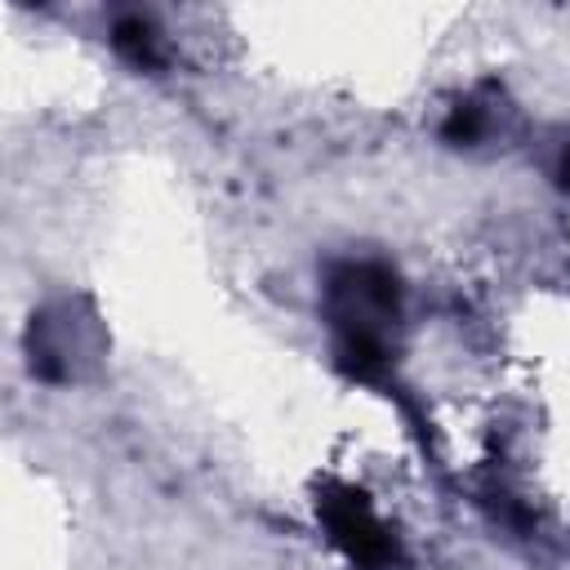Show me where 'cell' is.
Masks as SVG:
<instances>
[{
	"label": "cell",
	"mask_w": 570,
	"mask_h": 570,
	"mask_svg": "<svg viewBox=\"0 0 570 570\" xmlns=\"http://www.w3.org/2000/svg\"><path fill=\"white\" fill-rule=\"evenodd\" d=\"M481 134V111L468 102V107H454V116H450V125H445V138L450 142H472Z\"/></svg>",
	"instance_id": "cell-3"
},
{
	"label": "cell",
	"mask_w": 570,
	"mask_h": 570,
	"mask_svg": "<svg viewBox=\"0 0 570 570\" xmlns=\"http://www.w3.org/2000/svg\"><path fill=\"white\" fill-rule=\"evenodd\" d=\"M316 512L330 525V539L361 566V570H383L396 557V539L387 534V525L374 517L370 499L352 485H330L316 499Z\"/></svg>",
	"instance_id": "cell-1"
},
{
	"label": "cell",
	"mask_w": 570,
	"mask_h": 570,
	"mask_svg": "<svg viewBox=\"0 0 570 570\" xmlns=\"http://www.w3.org/2000/svg\"><path fill=\"white\" fill-rule=\"evenodd\" d=\"M557 178H561V187L570 191V147L561 151V165H557Z\"/></svg>",
	"instance_id": "cell-4"
},
{
	"label": "cell",
	"mask_w": 570,
	"mask_h": 570,
	"mask_svg": "<svg viewBox=\"0 0 570 570\" xmlns=\"http://www.w3.org/2000/svg\"><path fill=\"white\" fill-rule=\"evenodd\" d=\"M111 45L134 62V67H156L160 53H156V27L142 18V13H125L116 18L111 27Z\"/></svg>",
	"instance_id": "cell-2"
}]
</instances>
